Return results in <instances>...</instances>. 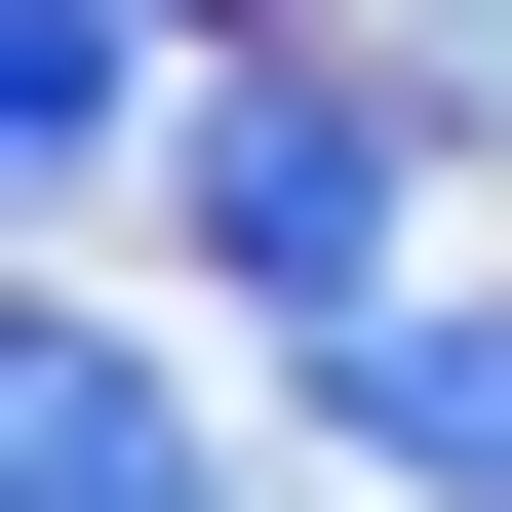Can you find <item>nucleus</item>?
<instances>
[{
  "label": "nucleus",
  "instance_id": "f257e3e1",
  "mask_svg": "<svg viewBox=\"0 0 512 512\" xmlns=\"http://www.w3.org/2000/svg\"><path fill=\"white\" fill-rule=\"evenodd\" d=\"M158 158H197V276H237L276 355H316V316H394V158H434L394 79H197Z\"/></svg>",
  "mask_w": 512,
  "mask_h": 512
},
{
  "label": "nucleus",
  "instance_id": "f03ea898",
  "mask_svg": "<svg viewBox=\"0 0 512 512\" xmlns=\"http://www.w3.org/2000/svg\"><path fill=\"white\" fill-rule=\"evenodd\" d=\"M316 434L394 512H512V276H394V316H316Z\"/></svg>",
  "mask_w": 512,
  "mask_h": 512
},
{
  "label": "nucleus",
  "instance_id": "20e7f679",
  "mask_svg": "<svg viewBox=\"0 0 512 512\" xmlns=\"http://www.w3.org/2000/svg\"><path fill=\"white\" fill-rule=\"evenodd\" d=\"M119 119H158V0H0V158L119 197Z\"/></svg>",
  "mask_w": 512,
  "mask_h": 512
},
{
  "label": "nucleus",
  "instance_id": "7ed1b4c3",
  "mask_svg": "<svg viewBox=\"0 0 512 512\" xmlns=\"http://www.w3.org/2000/svg\"><path fill=\"white\" fill-rule=\"evenodd\" d=\"M0 473H40V512H237V394H197L158 316H40V394H0Z\"/></svg>",
  "mask_w": 512,
  "mask_h": 512
}]
</instances>
